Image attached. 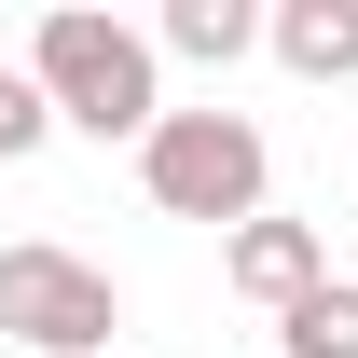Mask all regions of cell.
Returning a JSON list of instances; mask_svg holds the SVG:
<instances>
[{"instance_id": "obj_4", "label": "cell", "mask_w": 358, "mask_h": 358, "mask_svg": "<svg viewBox=\"0 0 358 358\" xmlns=\"http://www.w3.org/2000/svg\"><path fill=\"white\" fill-rule=\"evenodd\" d=\"M221 275H234V289H248L262 317H289V303H303V289H317L331 262H317V221H234Z\"/></svg>"}, {"instance_id": "obj_8", "label": "cell", "mask_w": 358, "mask_h": 358, "mask_svg": "<svg viewBox=\"0 0 358 358\" xmlns=\"http://www.w3.org/2000/svg\"><path fill=\"white\" fill-rule=\"evenodd\" d=\"M42 138H55V110H42V83H28V69H0V166H28Z\"/></svg>"}, {"instance_id": "obj_5", "label": "cell", "mask_w": 358, "mask_h": 358, "mask_svg": "<svg viewBox=\"0 0 358 358\" xmlns=\"http://www.w3.org/2000/svg\"><path fill=\"white\" fill-rule=\"evenodd\" d=\"M262 42L303 83H358V0H289V14H262Z\"/></svg>"}, {"instance_id": "obj_6", "label": "cell", "mask_w": 358, "mask_h": 358, "mask_svg": "<svg viewBox=\"0 0 358 358\" xmlns=\"http://www.w3.org/2000/svg\"><path fill=\"white\" fill-rule=\"evenodd\" d=\"M248 42H262L248 0H166V55H193V69H234Z\"/></svg>"}, {"instance_id": "obj_2", "label": "cell", "mask_w": 358, "mask_h": 358, "mask_svg": "<svg viewBox=\"0 0 358 358\" xmlns=\"http://www.w3.org/2000/svg\"><path fill=\"white\" fill-rule=\"evenodd\" d=\"M138 179L166 221H262V124L248 110H166L138 138Z\"/></svg>"}, {"instance_id": "obj_3", "label": "cell", "mask_w": 358, "mask_h": 358, "mask_svg": "<svg viewBox=\"0 0 358 358\" xmlns=\"http://www.w3.org/2000/svg\"><path fill=\"white\" fill-rule=\"evenodd\" d=\"M0 345H42V358H110L124 345V289L69 248H0Z\"/></svg>"}, {"instance_id": "obj_1", "label": "cell", "mask_w": 358, "mask_h": 358, "mask_svg": "<svg viewBox=\"0 0 358 358\" xmlns=\"http://www.w3.org/2000/svg\"><path fill=\"white\" fill-rule=\"evenodd\" d=\"M28 83H42L55 124H83V138H152L166 124V96H152V42H138L124 14H42V42H28Z\"/></svg>"}, {"instance_id": "obj_7", "label": "cell", "mask_w": 358, "mask_h": 358, "mask_svg": "<svg viewBox=\"0 0 358 358\" xmlns=\"http://www.w3.org/2000/svg\"><path fill=\"white\" fill-rule=\"evenodd\" d=\"M275 345H289V358H358V289H345V275H317L303 303L275 317Z\"/></svg>"}]
</instances>
